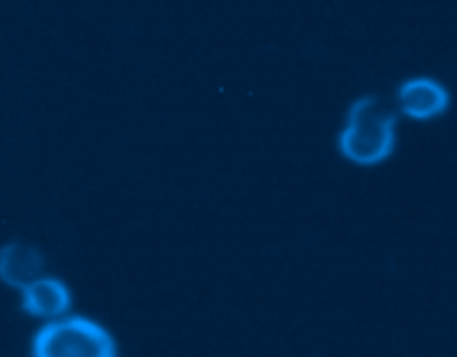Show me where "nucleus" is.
I'll return each mask as SVG.
<instances>
[{
	"label": "nucleus",
	"mask_w": 457,
	"mask_h": 357,
	"mask_svg": "<svg viewBox=\"0 0 457 357\" xmlns=\"http://www.w3.org/2000/svg\"><path fill=\"white\" fill-rule=\"evenodd\" d=\"M397 114L382 96H361L348 110L339 150L351 163L378 165L395 150Z\"/></svg>",
	"instance_id": "f257e3e1"
},
{
	"label": "nucleus",
	"mask_w": 457,
	"mask_h": 357,
	"mask_svg": "<svg viewBox=\"0 0 457 357\" xmlns=\"http://www.w3.org/2000/svg\"><path fill=\"white\" fill-rule=\"evenodd\" d=\"M31 357H116V342L87 317H58L36 333Z\"/></svg>",
	"instance_id": "f03ea898"
},
{
	"label": "nucleus",
	"mask_w": 457,
	"mask_h": 357,
	"mask_svg": "<svg viewBox=\"0 0 457 357\" xmlns=\"http://www.w3.org/2000/svg\"><path fill=\"white\" fill-rule=\"evenodd\" d=\"M449 92L442 83L433 79H411L402 83L400 92H397V105L406 116L418 120L436 119V116L445 114L449 107Z\"/></svg>",
	"instance_id": "7ed1b4c3"
},
{
	"label": "nucleus",
	"mask_w": 457,
	"mask_h": 357,
	"mask_svg": "<svg viewBox=\"0 0 457 357\" xmlns=\"http://www.w3.org/2000/svg\"><path fill=\"white\" fill-rule=\"evenodd\" d=\"M45 259L38 248L25 241H9L0 248V281L9 288L22 290L43 277Z\"/></svg>",
	"instance_id": "20e7f679"
},
{
	"label": "nucleus",
	"mask_w": 457,
	"mask_h": 357,
	"mask_svg": "<svg viewBox=\"0 0 457 357\" xmlns=\"http://www.w3.org/2000/svg\"><path fill=\"white\" fill-rule=\"evenodd\" d=\"M22 311L40 320H58L65 317L71 306V293L56 277H38L21 290Z\"/></svg>",
	"instance_id": "39448f33"
}]
</instances>
